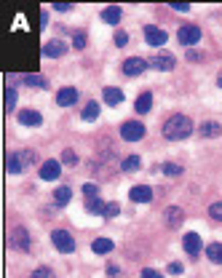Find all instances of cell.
<instances>
[{
    "label": "cell",
    "mask_w": 222,
    "mask_h": 278,
    "mask_svg": "<svg viewBox=\"0 0 222 278\" xmlns=\"http://www.w3.org/2000/svg\"><path fill=\"white\" fill-rule=\"evenodd\" d=\"M97 193H99V188H97L94 182H86L83 184V195H86V198H97Z\"/></svg>",
    "instance_id": "cell-32"
},
{
    "label": "cell",
    "mask_w": 222,
    "mask_h": 278,
    "mask_svg": "<svg viewBox=\"0 0 222 278\" xmlns=\"http://www.w3.org/2000/svg\"><path fill=\"white\" fill-rule=\"evenodd\" d=\"M139 166H142L139 155H128V158H123V160H121V169H123V171H137Z\"/></svg>",
    "instance_id": "cell-26"
},
{
    "label": "cell",
    "mask_w": 222,
    "mask_h": 278,
    "mask_svg": "<svg viewBox=\"0 0 222 278\" xmlns=\"http://www.w3.org/2000/svg\"><path fill=\"white\" fill-rule=\"evenodd\" d=\"M35 160V153L32 150H19V153H8V158H6V169H8V174H21L30 164Z\"/></svg>",
    "instance_id": "cell-2"
},
{
    "label": "cell",
    "mask_w": 222,
    "mask_h": 278,
    "mask_svg": "<svg viewBox=\"0 0 222 278\" xmlns=\"http://www.w3.org/2000/svg\"><path fill=\"white\" fill-rule=\"evenodd\" d=\"M118 214H121V206L115 203V201L104 206V217H107V219H110V217H118Z\"/></svg>",
    "instance_id": "cell-33"
},
{
    "label": "cell",
    "mask_w": 222,
    "mask_h": 278,
    "mask_svg": "<svg viewBox=\"0 0 222 278\" xmlns=\"http://www.w3.org/2000/svg\"><path fill=\"white\" fill-rule=\"evenodd\" d=\"M21 83H25V86H32V88H46V86H49L43 75H21Z\"/></svg>",
    "instance_id": "cell-22"
},
{
    "label": "cell",
    "mask_w": 222,
    "mask_h": 278,
    "mask_svg": "<svg viewBox=\"0 0 222 278\" xmlns=\"http://www.w3.org/2000/svg\"><path fill=\"white\" fill-rule=\"evenodd\" d=\"M11 246H14L16 251H27L30 249V236L25 227H16L14 233H11Z\"/></svg>",
    "instance_id": "cell-9"
},
{
    "label": "cell",
    "mask_w": 222,
    "mask_h": 278,
    "mask_svg": "<svg viewBox=\"0 0 222 278\" xmlns=\"http://www.w3.org/2000/svg\"><path fill=\"white\" fill-rule=\"evenodd\" d=\"M217 83H219V88H222V73H219V78H217Z\"/></svg>",
    "instance_id": "cell-42"
},
{
    "label": "cell",
    "mask_w": 222,
    "mask_h": 278,
    "mask_svg": "<svg viewBox=\"0 0 222 278\" xmlns=\"http://www.w3.org/2000/svg\"><path fill=\"white\" fill-rule=\"evenodd\" d=\"M182 219H185V212H182L180 206H169V208H166V225H169V227H180Z\"/></svg>",
    "instance_id": "cell-16"
},
{
    "label": "cell",
    "mask_w": 222,
    "mask_h": 278,
    "mask_svg": "<svg viewBox=\"0 0 222 278\" xmlns=\"http://www.w3.org/2000/svg\"><path fill=\"white\" fill-rule=\"evenodd\" d=\"M104 206H107V203H102L99 195H97V198H86V208L91 214H104Z\"/></svg>",
    "instance_id": "cell-25"
},
{
    "label": "cell",
    "mask_w": 222,
    "mask_h": 278,
    "mask_svg": "<svg viewBox=\"0 0 222 278\" xmlns=\"http://www.w3.org/2000/svg\"><path fill=\"white\" fill-rule=\"evenodd\" d=\"M78 102V91L75 88H59V94H56V104H62V107H70V104Z\"/></svg>",
    "instance_id": "cell-15"
},
{
    "label": "cell",
    "mask_w": 222,
    "mask_h": 278,
    "mask_svg": "<svg viewBox=\"0 0 222 278\" xmlns=\"http://www.w3.org/2000/svg\"><path fill=\"white\" fill-rule=\"evenodd\" d=\"M126 43H128V35L123 30H118L115 32V45H126Z\"/></svg>",
    "instance_id": "cell-36"
},
{
    "label": "cell",
    "mask_w": 222,
    "mask_h": 278,
    "mask_svg": "<svg viewBox=\"0 0 222 278\" xmlns=\"http://www.w3.org/2000/svg\"><path fill=\"white\" fill-rule=\"evenodd\" d=\"M73 49H78V51L86 49V35H83V32H75V35H73Z\"/></svg>",
    "instance_id": "cell-30"
},
{
    "label": "cell",
    "mask_w": 222,
    "mask_h": 278,
    "mask_svg": "<svg viewBox=\"0 0 222 278\" xmlns=\"http://www.w3.org/2000/svg\"><path fill=\"white\" fill-rule=\"evenodd\" d=\"M171 8H174V11H182V14H185V11H190L188 3H171Z\"/></svg>",
    "instance_id": "cell-39"
},
{
    "label": "cell",
    "mask_w": 222,
    "mask_h": 278,
    "mask_svg": "<svg viewBox=\"0 0 222 278\" xmlns=\"http://www.w3.org/2000/svg\"><path fill=\"white\" fill-rule=\"evenodd\" d=\"M177 38L182 45H195L198 40H201V27L198 25H182L180 32H177Z\"/></svg>",
    "instance_id": "cell-5"
},
{
    "label": "cell",
    "mask_w": 222,
    "mask_h": 278,
    "mask_svg": "<svg viewBox=\"0 0 222 278\" xmlns=\"http://www.w3.org/2000/svg\"><path fill=\"white\" fill-rule=\"evenodd\" d=\"M64 51H67V45L62 40H49L43 45V56H51V59H59Z\"/></svg>",
    "instance_id": "cell-13"
},
{
    "label": "cell",
    "mask_w": 222,
    "mask_h": 278,
    "mask_svg": "<svg viewBox=\"0 0 222 278\" xmlns=\"http://www.w3.org/2000/svg\"><path fill=\"white\" fill-rule=\"evenodd\" d=\"M147 67H150V64H147L145 59H139V56H131V59H126V62H123V73L134 78V75H142Z\"/></svg>",
    "instance_id": "cell-8"
},
{
    "label": "cell",
    "mask_w": 222,
    "mask_h": 278,
    "mask_svg": "<svg viewBox=\"0 0 222 278\" xmlns=\"http://www.w3.org/2000/svg\"><path fill=\"white\" fill-rule=\"evenodd\" d=\"M193 134V121L188 115H171V118L163 123V136L177 142V139H188Z\"/></svg>",
    "instance_id": "cell-1"
},
{
    "label": "cell",
    "mask_w": 222,
    "mask_h": 278,
    "mask_svg": "<svg viewBox=\"0 0 222 278\" xmlns=\"http://www.w3.org/2000/svg\"><path fill=\"white\" fill-rule=\"evenodd\" d=\"M70 198H73V190H70L67 184H64V188H56V190H54V203H56V206H67Z\"/></svg>",
    "instance_id": "cell-20"
},
{
    "label": "cell",
    "mask_w": 222,
    "mask_h": 278,
    "mask_svg": "<svg viewBox=\"0 0 222 278\" xmlns=\"http://www.w3.org/2000/svg\"><path fill=\"white\" fill-rule=\"evenodd\" d=\"M145 40H147L150 45H163V43L169 40V35L163 32V30H158V27L150 25V27H145Z\"/></svg>",
    "instance_id": "cell-12"
},
{
    "label": "cell",
    "mask_w": 222,
    "mask_h": 278,
    "mask_svg": "<svg viewBox=\"0 0 222 278\" xmlns=\"http://www.w3.org/2000/svg\"><path fill=\"white\" fill-rule=\"evenodd\" d=\"M30 278H54V270L51 268H38V270H32Z\"/></svg>",
    "instance_id": "cell-34"
},
{
    "label": "cell",
    "mask_w": 222,
    "mask_h": 278,
    "mask_svg": "<svg viewBox=\"0 0 222 278\" xmlns=\"http://www.w3.org/2000/svg\"><path fill=\"white\" fill-rule=\"evenodd\" d=\"M128 198L134 203H150L153 201V190H150L147 184H137V188H131V193H128Z\"/></svg>",
    "instance_id": "cell-10"
},
{
    "label": "cell",
    "mask_w": 222,
    "mask_h": 278,
    "mask_svg": "<svg viewBox=\"0 0 222 278\" xmlns=\"http://www.w3.org/2000/svg\"><path fill=\"white\" fill-rule=\"evenodd\" d=\"M150 67H156V70H161V73H169V70H174V56L171 54H166V51H158V54H153L150 56V62H147Z\"/></svg>",
    "instance_id": "cell-6"
},
{
    "label": "cell",
    "mask_w": 222,
    "mask_h": 278,
    "mask_svg": "<svg viewBox=\"0 0 222 278\" xmlns=\"http://www.w3.org/2000/svg\"><path fill=\"white\" fill-rule=\"evenodd\" d=\"M182 246H185V251H188L190 257H198V254H201V249H204L201 236H198V233H188V236L182 238Z\"/></svg>",
    "instance_id": "cell-7"
},
{
    "label": "cell",
    "mask_w": 222,
    "mask_h": 278,
    "mask_svg": "<svg viewBox=\"0 0 222 278\" xmlns=\"http://www.w3.org/2000/svg\"><path fill=\"white\" fill-rule=\"evenodd\" d=\"M209 217H214V219H219V222H222V201L209 206Z\"/></svg>",
    "instance_id": "cell-35"
},
{
    "label": "cell",
    "mask_w": 222,
    "mask_h": 278,
    "mask_svg": "<svg viewBox=\"0 0 222 278\" xmlns=\"http://www.w3.org/2000/svg\"><path fill=\"white\" fill-rule=\"evenodd\" d=\"M219 123H214V121H206L204 126H201V136H209V139H212V136H219Z\"/></svg>",
    "instance_id": "cell-24"
},
{
    "label": "cell",
    "mask_w": 222,
    "mask_h": 278,
    "mask_svg": "<svg viewBox=\"0 0 222 278\" xmlns=\"http://www.w3.org/2000/svg\"><path fill=\"white\" fill-rule=\"evenodd\" d=\"M54 8H56V11H70V3H56Z\"/></svg>",
    "instance_id": "cell-41"
},
{
    "label": "cell",
    "mask_w": 222,
    "mask_h": 278,
    "mask_svg": "<svg viewBox=\"0 0 222 278\" xmlns=\"http://www.w3.org/2000/svg\"><path fill=\"white\" fill-rule=\"evenodd\" d=\"M14 107H16V88L6 86V112H11Z\"/></svg>",
    "instance_id": "cell-28"
},
{
    "label": "cell",
    "mask_w": 222,
    "mask_h": 278,
    "mask_svg": "<svg viewBox=\"0 0 222 278\" xmlns=\"http://www.w3.org/2000/svg\"><path fill=\"white\" fill-rule=\"evenodd\" d=\"M188 59H190V62H201V59H204V56H201V54H198V51H188Z\"/></svg>",
    "instance_id": "cell-40"
},
{
    "label": "cell",
    "mask_w": 222,
    "mask_h": 278,
    "mask_svg": "<svg viewBox=\"0 0 222 278\" xmlns=\"http://www.w3.org/2000/svg\"><path fill=\"white\" fill-rule=\"evenodd\" d=\"M150 107H153V94H150V91H145V94H139V97H137L134 110H137L139 115H145V112H150Z\"/></svg>",
    "instance_id": "cell-17"
},
{
    "label": "cell",
    "mask_w": 222,
    "mask_h": 278,
    "mask_svg": "<svg viewBox=\"0 0 222 278\" xmlns=\"http://www.w3.org/2000/svg\"><path fill=\"white\" fill-rule=\"evenodd\" d=\"M206 257L212 262H217V265H222V243H209V246H206Z\"/></svg>",
    "instance_id": "cell-23"
},
{
    "label": "cell",
    "mask_w": 222,
    "mask_h": 278,
    "mask_svg": "<svg viewBox=\"0 0 222 278\" xmlns=\"http://www.w3.org/2000/svg\"><path fill=\"white\" fill-rule=\"evenodd\" d=\"M169 273H171V275H180V273H182V265H180V262H169Z\"/></svg>",
    "instance_id": "cell-38"
},
{
    "label": "cell",
    "mask_w": 222,
    "mask_h": 278,
    "mask_svg": "<svg viewBox=\"0 0 222 278\" xmlns=\"http://www.w3.org/2000/svg\"><path fill=\"white\" fill-rule=\"evenodd\" d=\"M51 241H54V246L59 249L62 254H73L75 251V238L67 233V230H54L51 233Z\"/></svg>",
    "instance_id": "cell-3"
},
{
    "label": "cell",
    "mask_w": 222,
    "mask_h": 278,
    "mask_svg": "<svg viewBox=\"0 0 222 278\" xmlns=\"http://www.w3.org/2000/svg\"><path fill=\"white\" fill-rule=\"evenodd\" d=\"M161 171L166 174V177H180V174H182V166H180V164H163Z\"/></svg>",
    "instance_id": "cell-29"
},
{
    "label": "cell",
    "mask_w": 222,
    "mask_h": 278,
    "mask_svg": "<svg viewBox=\"0 0 222 278\" xmlns=\"http://www.w3.org/2000/svg\"><path fill=\"white\" fill-rule=\"evenodd\" d=\"M62 164H67V166H75V164H78V155L73 153V150H64V153H62Z\"/></svg>",
    "instance_id": "cell-31"
},
{
    "label": "cell",
    "mask_w": 222,
    "mask_h": 278,
    "mask_svg": "<svg viewBox=\"0 0 222 278\" xmlns=\"http://www.w3.org/2000/svg\"><path fill=\"white\" fill-rule=\"evenodd\" d=\"M121 16H123V11H121L118 6H110V8H104V11H102V19L107 21V25H118Z\"/></svg>",
    "instance_id": "cell-18"
},
{
    "label": "cell",
    "mask_w": 222,
    "mask_h": 278,
    "mask_svg": "<svg viewBox=\"0 0 222 278\" xmlns=\"http://www.w3.org/2000/svg\"><path fill=\"white\" fill-rule=\"evenodd\" d=\"M19 123L21 126H40L43 123V115L38 110H21L19 112Z\"/></svg>",
    "instance_id": "cell-14"
},
{
    "label": "cell",
    "mask_w": 222,
    "mask_h": 278,
    "mask_svg": "<svg viewBox=\"0 0 222 278\" xmlns=\"http://www.w3.org/2000/svg\"><path fill=\"white\" fill-rule=\"evenodd\" d=\"M91 249H94V254H110L113 251V241L110 238H97L94 243H91Z\"/></svg>",
    "instance_id": "cell-21"
},
{
    "label": "cell",
    "mask_w": 222,
    "mask_h": 278,
    "mask_svg": "<svg viewBox=\"0 0 222 278\" xmlns=\"http://www.w3.org/2000/svg\"><path fill=\"white\" fill-rule=\"evenodd\" d=\"M99 118V104L97 102H88L86 110H83V121H97Z\"/></svg>",
    "instance_id": "cell-27"
},
{
    "label": "cell",
    "mask_w": 222,
    "mask_h": 278,
    "mask_svg": "<svg viewBox=\"0 0 222 278\" xmlns=\"http://www.w3.org/2000/svg\"><path fill=\"white\" fill-rule=\"evenodd\" d=\"M62 174V166H59V160H46V164L40 166V179H46V182H51V179H56Z\"/></svg>",
    "instance_id": "cell-11"
},
{
    "label": "cell",
    "mask_w": 222,
    "mask_h": 278,
    "mask_svg": "<svg viewBox=\"0 0 222 278\" xmlns=\"http://www.w3.org/2000/svg\"><path fill=\"white\" fill-rule=\"evenodd\" d=\"M142 278H163V275H161L158 270H153V268H145V270H142Z\"/></svg>",
    "instance_id": "cell-37"
},
{
    "label": "cell",
    "mask_w": 222,
    "mask_h": 278,
    "mask_svg": "<svg viewBox=\"0 0 222 278\" xmlns=\"http://www.w3.org/2000/svg\"><path fill=\"white\" fill-rule=\"evenodd\" d=\"M121 136L126 139V142H139V139L145 136V126L139 121H128L121 126Z\"/></svg>",
    "instance_id": "cell-4"
},
{
    "label": "cell",
    "mask_w": 222,
    "mask_h": 278,
    "mask_svg": "<svg viewBox=\"0 0 222 278\" xmlns=\"http://www.w3.org/2000/svg\"><path fill=\"white\" fill-rule=\"evenodd\" d=\"M102 97H104V102H107V104H121V102H123V91L115 88V86H107Z\"/></svg>",
    "instance_id": "cell-19"
}]
</instances>
